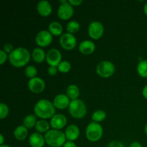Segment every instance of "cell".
<instances>
[{"label":"cell","instance_id":"d4e9b609","mask_svg":"<svg viewBox=\"0 0 147 147\" xmlns=\"http://www.w3.org/2000/svg\"><path fill=\"white\" fill-rule=\"evenodd\" d=\"M137 72L142 78H147V60H142L138 63Z\"/></svg>","mask_w":147,"mask_h":147},{"label":"cell","instance_id":"2e32d148","mask_svg":"<svg viewBox=\"0 0 147 147\" xmlns=\"http://www.w3.org/2000/svg\"><path fill=\"white\" fill-rule=\"evenodd\" d=\"M45 142V136L38 132L32 133L29 137V144L32 147H43Z\"/></svg>","mask_w":147,"mask_h":147},{"label":"cell","instance_id":"d6a6232c","mask_svg":"<svg viewBox=\"0 0 147 147\" xmlns=\"http://www.w3.org/2000/svg\"><path fill=\"white\" fill-rule=\"evenodd\" d=\"M107 147H125L124 144L119 141H112L108 144Z\"/></svg>","mask_w":147,"mask_h":147},{"label":"cell","instance_id":"e575fe53","mask_svg":"<svg viewBox=\"0 0 147 147\" xmlns=\"http://www.w3.org/2000/svg\"><path fill=\"white\" fill-rule=\"evenodd\" d=\"M68 2L73 7V6H78L81 4L83 1L82 0H68Z\"/></svg>","mask_w":147,"mask_h":147},{"label":"cell","instance_id":"3957f363","mask_svg":"<svg viewBox=\"0 0 147 147\" xmlns=\"http://www.w3.org/2000/svg\"><path fill=\"white\" fill-rule=\"evenodd\" d=\"M46 144L50 147L63 146L66 142V137L64 132L57 129H50L45 134Z\"/></svg>","mask_w":147,"mask_h":147},{"label":"cell","instance_id":"d6986e66","mask_svg":"<svg viewBox=\"0 0 147 147\" xmlns=\"http://www.w3.org/2000/svg\"><path fill=\"white\" fill-rule=\"evenodd\" d=\"M31 56L33 60L37 63H42L46 59L45 52L40 47L33 49Z\"/></svg>","mask_w":147,"mask_h":147},{"label":"cell","instance_id":"7c38bea8","mask_svg":"<svg viewBox=\"0 0 147 147\" xmlns=\"http://www.w3.org/2000/svg\"><path fill=\"white\" fill-rule=\"evenodd\" d=\"M29 89L33 93H40L45 88V83L41 78L35 77L28 81Z\"/></svg>","mask_w":147,"mask_h":147},{"label":"cell","instance_id":"484cf974","mask_svg":"<svg viewBox=\"0 0 147 147\" xmlns=\"http://www.w3.org/2000/svg\"><path fill=\"white\" fill-rule=\"evenodd\" d=\"M66 30H67V32L70 33V34L77 32L80 30V23L76 20H71L67 24Z\"/></svg>","mask_w":147,"mask_h":147},{"label":"cell","instance_id":"836d02e7","mask_svg":"<svg viewBox=\"0 0 147 147\" xmlns=\"http://www.w3.org/2000/svg\"><path fill=\"white\" fill-rule=\"evenodd\" d=\"M57 67H54V66H49L47 68V73L50 76H54L57 74Z\"/></svg>","mask_w":147,"mask_h":147},{"label":"cell","instance_id":"6da1fadb","mask_svg":"<svg viewBox=\"0 0 147 147\" xmlns=\"http://www.w3.org/2000/svg\"><path fill=\"white\" fill-rule=\"evenodd\" d=\"M34 114L41 119H51L55 115V107L53 103L47 99H40L34 106Z\"/></svg>","mask_w":147,"mask_h":147},{"label":"cell","instance_id":"f35d334b","mask_svg":"<svg viewBox=\"0 0 147 147\" xmlns=\"http://www.w3.org/2000/svg\"><path fill=\"white\" fill-rule=\"evenodd\" d=\"M0 144L1 145H3V144H4V136H3V134H1L0 135Z\"/></svg>","mask_w":147,"mask_h":147},{"label":"cell","instance_id":"83f0119b","mask_svg":"<svg viewBox=\"0 0 147 147\" xmlns=\"http://www.w3.org/2000/svg\"><path fill=\"white\" fill-rule=\"evenodd\" d=\"M70 69H71V64L70 62L67 61V60H62L61 63L57 66V70L60 73H68Z\"/></svg>","mask_w":147,"mask_h":147},{"label":"cell","instance_id":"ba28073f","mask_svg":"<svg viewBox=\"0 0 147 147\" xmlns=\"http://www.w3.org/2000/svg\"><path fill=\"white\" fill-rule=\"evenodd\" d=\"M60 44L65 50H70L76 47L77 45V40L74 34L69 32L63 33L60 37Z\"/></svg>","mask_w":147,"mask_h":147},{"label":"cell","instance_id":"5b68a950","mask_svg":"<svg viewBox=\"0 0 147 147\" xmlns=\"http://www.w3.org/2000/svg\"><path fill=\"white\" fill-rule=\"evenodd\" d=\"M103 134V129L99 123L92 121L87 126L86 129V138L92 142L100 140Z\"/></svg>","mask_w":147,"mask_h":147},{"label":"cell","instance_id":"9c48e42d","mask_svg":"<svg viewBox=\"0 0 147 147\" xmlns=\"http://www.w3.org/2000/svg\"><path fill=\"white\" fill-rule=\"evenodd\" d=\"M35 42L40 47H47L53 42V34L46 30H40L35 37Z\"/></svg>","mask_w":147,"mask_h":147},{"label":"cell","instance_id":"ffe728a7","mask_svg":"<svg viewBox=\"0 0 147 147\" xmlns=\"http://www.w3.org/2000/svg\"><path fill=\"white\" fill-rule=\"evenodd\" d=\"M27 136H28V129L24 125H20L14 129V136L17 140H25Z\"/></svg>","mask_w":147,"mask_h":147},{"label":"cell","instance_id":"74e56055","mask_svg":"<svg viewBox=\"0 0 147 147\" xmlns=\"http://www.w3.org/2000/svg\"><path fill=\"white\" fill-rule=\"evenodd\" d=\"M142 95H143L144 97L147 100V85L144 87L143 90H142Z\"/></svg>","mask_w":147,"mask_h":147},{"label":"cell","instance_id":"60d3db41","mask_svg":"<svg viewBox=\"0 0 147 147\" xmlns=\"http://www.w3.org/2000/svg\"><path fill=\"white\" fill-rule=\"evenodd\" d=\"M144 132H145V134H146V135L147 136V123H146V124L145 125V127H144Z\"/></svg>","mask_w":147,"mask_h":147},{"label":"cell","instance_id":"4dcf8cb0","mask_svg":"<svg viewBox=\"0 0 147 147\" xmlns=\"http://www.w3.org/2000/svg\"><path fill=\"white\" fill-rule=\"evenodd\" d=\"M7 58H9V56H7V53L3 50H0V65H3L6 61Z\"/></svg>","mask_w":147,"mask_h":147},{"label":"cell","instance_id":"1f68e13d","mask_svg":"<svg viewBox=\"0 0 147 147\" xmlns=\"http://www.w3.org/2000/svg\"><path fill=\"white\" fill-rule=\"evenodd\" d=\"M2 50H4L6 53H9V54H10V53L14 50V49H13L12 45L10 44V43H6V44H4V46H3Z\"/></svg>","mask_w":147,"mask_h":147},{"label":"cell","instance_id":"4fadbf2b","mask_svg":"<svg viewBox=\"0 0 147 147\" xmlns=\"http://www.w3.org/2000/svg\"><path fill=\"white\" fill-rule=\"evenodd\" d=\"M67 123V118L62 113H57L50 119V124L53 129L60 130L65 126Z\"/></svg>","mask_w":147,"mask_h":147},{"label":"cell","instance_id":"f546056e","mask_svg":"<svg viewBox=\"0 0 147 147\" xmlns=\"http://www.w3.org/2000/svg\"><path fill=\"white\" fill-rule=\"evenodd\" d=\"M9 112V107L6 103H0V119H4L8 116Z\"/></svg>","mask_w":147,"mask_h":147},{"label":"cell","instance_id":"b9f144b4","mask_svg":"<svg viewBox=\"0 0 147 147\" xmlns=\"http://www.w3.org/2000/svg\"><path fill=\"white\" fill-rule=\"evenodd\" d=\"M67 1V0H60V4H64V3H66Z\"/></svg>","mask_w":147,"mask_h":147},{"label":"cell","instance_id":"8d00e7d4","mask_svg":"<svg viewBox=\"0 0 147 147\" xmlns=\"http://www.w3.org/2000/svg\"><path fill=\"white\" fill-rule=\"evenodd\" d=\"M129 147H142V145L139 142H134L130 144Z\"/></svg>","mask_w":147,"mask_h":147},{"label":"cell","instance_id":"277c9868","mask_svg":"<svg viewBox=\"0 0 147 147\" xmlns=\"http://www.w3.org/2000/svg\"><path fill=\"white\" fill-rule=\"evenodd\" d=\"M68 111L75 119H82L87 113V107L84 102L80 99H76L70 101Z\"/></svg>","mask_w":147,"mask_h":147},{"label":"cell","instance_id":"7bdbcfd3","mask_svg":"<svg viewBox=\"0 0 147 147\" xmlns=\"http://www.w3.org/2000/svg\"><path fill=\"white\" fill-rule=\"evenodd\" d=\"M0 147H10V146L7 144H3V145H1Z\"/></svg>","mask_w":147,"mask_h":147},{"label":"cell","instance_id":"e0dca14e","mask_svg":"<svg viewBox=\"0 0 147 147\" xmlns=\"http://www.w3.org/2000/svg\"><path fill=\"white\" fill-rule=\"evenodd\" d=\"M37 12L40 15L43 17H47L52 13L53 9H52V5L50 1L47 0H42L37 3Z\"/></svg>","mask_w":147,"mask_h":147},{"label":"cell","instance_id":"44dd1931","mask_svg":"<svg viewBox=\"0 0 147 147\" xmlns=\"http://www.w3.org/2000/svg\"><path fill=\"white\" fill-rule=\"evenodd\" d=\"M48 31L54 36H61L63 32V25L58 22L53 21L49 24Z\"/></svg>","mask_w":147,"mask_h":147},{"label":"cell","instance_id":"ee69618b","mask_svg":"<svg viewBox=\"0 0 147 147\" xmlns=\"http://www.w3.org/2000/svg\"><path fill=\"white\" fill-rule=\"evenodd\" d=\"M49 147H50V146H49Z\"/></svg>","mask_w":147,"mask_h":147},{"label":"cell","instance_id":"7402d4cb","mask_svg":"<svg viewBox=\"0 0 147 147\" xmlns=\"http://www.w3.org/2000/svg\"><path fill=\"white\" fill-rule=\"evenodd\" d=\"M66 95L72 100H76V99H78L79 95H80V89L76 85H70L69 86H67V89H66Z\"/></svg>","mask_w":147,"mask_h":147},{"label":"cell","instance_id":"8fae6325","mask_svg":"<svg viewBox=\"0 0 147 147\" xmlns=\"http://www.w3.org/2000/svg\"><path fill=\"white\" fill-rule=\"evenodd\" d=\"M74 14L73 7L68 2V1L64 4H60L57 9V16L63 20H67L70 19Z\"/></svg>","mask_w":147,"mask_h":147},{"label":"cell","instance_id":"f1b7e54d","mask_svg":"<svg viewBox=\"0 0 147 147\" xmlns=\"http://www.w3.org/2000/svg\"><path fill=\"white\" fill-rule=\"evenodd\" d=\"M24 73H25V76L29 78H34L37 76V70L34 65H28L26 67L24 70Z\"/></svg>","mask_w":147,"mask_h":147},{"label":"cell","instance_id":"52a82bcc","mask_svg":"<svg viewBox=\"0 0 147 147\" xmlns=\"http://www.w3.org/2000/svg\"><path fill=\"white\" fill-rule=\"evenodd\" d=\"M88 32L89 36L92 39L98 40L103 36L104 33V27L100 22L93 21L89 24Z\"/></svg>","mask_w":147,"mask_h":147},{"label":"cell","instance_id":"9a60e30c","mask_svg":"<svg viewBox=\"0 0 147 147\" xmlns=\"http://www.w3.org/2000/svg\"><path fill=\"white\" fill-rule=\"evenodd\" d=\"M66 139L70 142H74L78 139L80 136V129L77 125L70 124L66 128L65 131Z\"/></svg>","mask_w":147,"mask_h":147},{"label":"cell","instance_id":"8992f818","mask_svg":"<svg viewBox=\"0 0 147 147\" xmlns=\"http://www.w3.org/2000/svg\"><path fill=\"white\" fill-rule=\"evenodd\" d=\"M96 73L102 78H109L113 76L116 70L114 64L109 60L100 61L96 66Z\"/></svg>","mask_w":147,"mask_h":147},{"label":"cell","instance_id":"ac0fdd59","mask_svg":"<svg viewBox=\"0 0 147 147\" xmlns=\"http://www.w3.org/2000/svg\"><path fill=\"white\" fill-rule=\"evenodd\" d=\"M95 50H96V45L91 40H83L78 45V50L84 55L92 54Z\"/></svg>","mask_w":147,"mask_h":147},{"label":"cell","instance_id":"7a4b0ae2","mask_svg":"<svg viewBox=\"0 0 147 147\" xmlns=\"http://www.w3.org/2000/svg\"><path fill=\"white\" fill-rule=\"evenodd\" d=\"M31 55L27 48L17 47L9 54V61L13 66L21 67L27 65L31 58Z\"/></svg>","mask_w":147,"mask_h":147},{"label":"cell","instance_id":"cb8c5ba5","mask_svg":"<svg viewBox=\"0 0 147 147\" xmlns=\"http://www.w3.org/2000/svg\"><path fill=\"white\" fill-rule=\"evenodd\" d=\"M37 118L34 114L27 115L23 119V125L27 129H32L33 127H35V125L37 123Z\"/></svg>","mask_w":147,"mask_h":147},{"label":"cell","instance_id":"4316f807","mask_svg":"<svg viewBox=\"0 0 147 147\" xmlns=\"http://www.w3.org/2000/svg\"><path fill=\"white\" fill-rule=\"evenodd\" d=\"M106 117V113L103 110H97L93 112L92 114V120L96 123H100L105 120Z\"/></svg>","mask_w":147,"mask_h":147},{"label":"cell","instance_id":"d590c367","mask_svg":"<svg viewBox=\"0 0 147 147\" xmlns=\"http://www.w3.org/2000/svg\"><path fill=\"white\" fill-rule=\"evenodd\" d=\"M63 147H77L76 144L73 142H70V141H67L63 145Z\"/></svg>","mask_w":147,"mask_h":147},{"label":"cell","instance_id":"30bf717a","mask_svg":"<svg viewBox=\"0 0 147 147\" xmlns=\"http://www.w3.org/2000/svg\"><path fill=\"white\" fill-rule=\"evenodd\" d=\"M46 61L50 66L57 67L62 61V55L56 48L50 49L46 53Z\"/></svg>","mask_w":147,"mask_h":147},{"label":"cell","instance_id":"603a6c76","mask_svg":"<svg viewBox=\"0 0 147 147\" xmlns=\"http://www.w3.org/2000/svg\"><path fill=\"white\" fill-rule=\"evenodd\" d=\"M50 123L45 119H40L37 121L35 125V129L38 133H47L50 130Z\"/></svg>","mask_w":147,"mask_h":147},{"label":"cell","instance_id":"ab89813d","mask_svg":"<svg viewBox=\"0 0 147 147\" xmlns=\"http://www.w3.org/2000/svg\"><path fill=\"white\" fill-rule=\"evenodd\" d=\"M144 11L145 14L147 16V2L144 6Z\"/></svg>","mask_w":147,"mask_h":147},{"label":"cell","instance_id":"5bb4252c","mask_svg":"<svg viewBox=\"0 0 147 147\" xmlns=\"http://www.w3.org/2000/svg\"><path fill=\"white\" fill-rule=\"evenodd\" d=\"M53 104H54L55 109H65L66 108H68L70 105V98L67 97L66 94L60 93V94L57 95L53 99Z\"/></svg>","mask_w":147,"mask_h":147}]
</instances>
